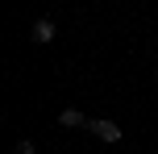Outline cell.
<instances>
[{
	"mask_svg": "<svg viewBox=\"0 0 158 154\" xmlns=\"http://www.w3.org/2000/svg\"><path fill=\"white\" fill-rule=\"evenodd\" d=\"M13 154H38V146H33L29 138H21V142H17V146H13Z\"/></svg>",
	"mask_w": 158,
	"mask_h": 154,
	"instance_id": "obj_4",
	"label": "cell"
},
{
	"mask_svg": "<svg viewBox=\"0 0 158 154\" xmlns=\"http://www.w3.org/2000/svg\"><path fill=\"white\" fill-rule=\"evenodd\" d=\"M87 133H96V138L104 142V146H117L125 133H121V125L117 121H87Z\"/></svg>",
	"mask_w": 158,
	"mask_h": 154,
	"instance_id": "obj_1",
	"label": "cell"
},
{
	"mask_svg": "<svg viewBox=\"0 0 158 154\" xmlns=\"http://www.w3.org/2000/svg\"><path fill=\"white\" fill-rule=\"evenodd\" d=\"M54 33H58V25L50 21V17H38V21L29 25V42H33V46H46V42H54Z\"/></svg>",
	"mask_w": 158,
	"mask_h": 154,
	"instance_id": "obj_2",
	"label": "cell"
},
{
	"mask_svg": "<svg viewBox=\"0 0 158 154\" xmlns=\"http://www.w3.org/2000/svg\"><path fill=\"white\" fill-rule=\"evenodd\" d=\"M58 125H67V129H87V117L79 113V108H63V113H58Z\"/></svg>",
	"mask_w": 158,
	"mask_h": 154,
	"instance_id": "obj_3",
	"label": "cell"
}]
</instances>
